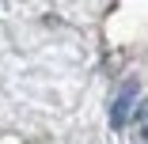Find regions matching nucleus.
<instances>
[{
    "label": "nucleus",
    "instance_id": "1",
    "mask_svg": "<svg viewBox=\"0 0 148 144\" xmlns=\"http://www.w3.org/2000/svg\"><path fill=\"white\" fill-rule=\"evenodd\" d=\"M133 102H137V83H125L122 95H118V99H114V106H110V121H114V129H122V125L129 121Z\"/></svg>",
    "mask_w": 148,
    "mask_h": 144
},
{
    "label": "nucleus",
    "instance_id": "2",
    "mask_svg": "<svg viewBox=\"0 0 148 144\" xmlns=\"http://www.w3.org/2000/svg\"><path fill=\"white\" fill-rule=\"evenodd\" d=\"M137 136H140V144H148V99L137 102Z\"/></svg>",
    "mask_w": 148,
    "mask_h": 144
}]
</instances>
